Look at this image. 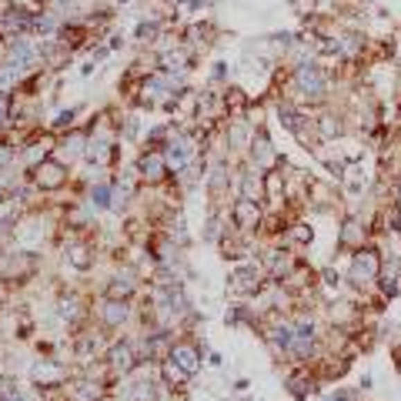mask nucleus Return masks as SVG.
<instances>
[{"mask_svg": "<svg viewBox=\"0 0 401 401\" xmlns=\"http://www.w3.org/2000/svg\"><path fill=\"white\" fill-rule=\"evenodd\" d=\"M294 87H298L301 97H308V100H325L328 77L318 64H301V67L294 71Z\"/></svg>", "mask_w": 401, "mask_h": 401, "instance_id": "f257e3e1", "label": "nucleus"}, {"mask_svg": "<svg viewBox=\"0 0 401 401\" xmlns=\"http://www.w3.org/2000/svg\"><path fill=\"white\" fill-rule=\"evenodd\" d=\"M34 184L40 191H57V188L67 184V168L60 161H40L34 168Z\"/></svg>", "mask_w": 401, "mask_h": 401, "instance_id": "f03ea898", "label": "nucleus"}, {"mask_svg": "<svg viewBox=\"0 0 401 401\" xmlns=\"http://www.w3.org/2000/svg\"><path fill=\"white\" fill-rule=\"evenodd\" d=\"M168 154L161 151H144L141 154V161H137V171H141V177L144 181H151V184H157V181H164L168 177Z\"/></svg>", "mask_w": 401, "mask_h": 401, "instance_id": "7ed1b4c3", "label": "nucleus"}, {"mask_svg": "<svg viewBox=\"0 0 401 401\" xmlns=\"http://www.w3.org/2000/svg\"><path fill=\"white\" fill-rule=\"evenodd\" d=\"M231 221H234V228H238V231H254V228H258V221H261V208H258V201H254V197H241V201H234V208H231Z\"/></svg>", "mask_w": 401, "mask_h": 401, "instance_id": "20e7f679", "label": "nucleus"}, {"mask_svg": "<svg viewBox=\"0 0 401 401\" xmlns=\"http://www.w3.org/2000/svg\"><path fill=\"white\" fill-rule=\"evenodd\" d=\"M378 271H382V261H378V254L375 251H362L355 254V265H351V278L362 285V281H371V278H378Z\"/></svg>", "mask_w": 401, "mask_h": 401, "instance_id": "39448f33", "label": "nucleus"}, {"mask_svg": "<svg viewBox=\"0 0 401 401\" xmlns=\"http://www.w3.org/2000/svg\"><path fill=\"white\" fill-rule=\"evenodd\" d=\"M171 362L184 371V375H194L197 368H201V348L191 341H181L171 348Z\"/></svg>", "mask_w": 401, "mask_h": 401, "instance_id": "423d86ee", "label": "nucleus"}, {"mask_svg": "<svg viewBox=\"0 0 401 401\" xmlns=\"http://www.w3.org/2000/svg\"><path fill=\"white\" fill-rule=\"evenodd\" d=\"M10 64L20 67V71L37 67V64H40V51L30 44V40H14V47H10Z\"/></svg>", "mask_w": 401, "mask_h": 401, "instance_id": "0eeeda50", "label": "nucleus"}, {"mask_svg": "<svg viewBox=\"0 0 401 401\" xmlns=\"http://www.w3.org/2000/svg\"><path fill=\"white\" fill-rule=\"evenodd\" d=\"M258 285H261V271L254 265H244L231 278V287H234V291H244V294H248V291H258Z\"/></svg>", "mask_w": 401, "mask_h": 401, "instance_id": "6e6552de", "label": "nucleus"}, {"mask_svg": "<svg viewBox=\"0 0 401 401\" xmlns=\"http://www.w3.org/2000/svg\"><path fill=\"white\" fill-rule=\"evenodd\" d=\"M34 382L40 384V388H51V384H60L64 382V368H57V364H51V362H40L34 364Z\"/></svg>", "mask_w": 401, "mask_h": 401, "instance_id": "1a4fd4ad", "label": "nucleus"}, {"mask_svg": "<svg viewBox=\"0 0 401 401\" xmlns=\"http://www.w3.org/2000/svg\"><path fill=\"white\" fill-rule=\"evenodd\" d=\"M251 148H254V164H258V168H267V164H274V161H278V154L271 151V141H267L265 134H258V141H254V144H251Z\"/></svg>", "mask_w": 401, "mask_h": 401, "instance_id": "9d476101", "label": "nucleus"}, {"mask_svg": "<svg viewBox=\"0 0 401 401\" xmlns=\"http://www.w3.org/2000/svg\"><path fill=\"white\" fill-rule=\"evenodd\" d=\"M111 364H114L117 371H131L134 368V348L127 341L117 344V348H111Z\"/></svg>", "mask_w": 401, "mask_h": 401, "instance_id": "9b49d317", "label": "nucleus"}, {"mask_svg": "<svg viewBox=\"0 0 401 401\" xmlns=\"http://www.w3.org/2000/svg\"><path fill=\"white\" fill-rule=\"evenodd\" d=\"M114 144H111V141H94V144H91V151H87V157H91V161H94V164H111V161H114Z\"/></svg>", "mask_w": 401, "mask_h": 401, "instance_id": "f8f14e48", "label": "nucleus"}, {"mask_svg": "<svg viewBox=\"0 0 401 401\" xmlns=\"http://www.w3.org/2000/svg\"><path fill=\"white\" fill-rule=\"evenodd\" d=\"M104 321H107L111 328H117L121 321H127V305H124V301H114V298H111V305L104 308Z\"/></svg>", "mask_w": 401, "mask_h": 401, "instance_id": "ddd939ff", "label": "nucleus"}, {"mask_svg": "<svg viewBox=\"0 0 401 401\" xmlns=\"http://www.w3.org/2000/svg\"><path fill=\"white\" fill-rule=\"evenodd\" d=\"M157 34H161V24H157V20H141V24H137V30H134V37L141 40V44L157 40Z\"/></svg>", "mask_w": 401, "mask_h": 401, "instance_id": "4468645a", "label": "nucleus"}, {"mask_svg": "<svg viewBox=\"0 0 401 401\" xmlns=\"http://www.w3.org/2000/svg\"><path fill=\"white\" fill-rule=\"evenodd\" d=\"M107 294H111V298H131L134 294V281H131V274H124V278H114V281H111V287H107Z\"/></svg>", "mask_w": 401, "mask_h": 401, "instance_id": "2eb2a0df", "label": "nucleus"}, {"mask_svg": "<svg viewBox=\"0 0 401 401\" xmlns=\"http://www.w3.org/2000/svg\"><path fill=\"white\" fill-rule=\"evenodd\" d=\"M20 80V67L14 64H3L0 67V94H7V91H14V84Z\"/></svg>", "mask_w": 401, "mask_h": 401, "instance_id": "dca6fc26", "label": "nucleus"}, {"mask_svg": "<svg viewBox=\"0 0 401 401\" xmlns=\"http://www.w3.org/2000/svg\"><path fill=\"white\" fill-rule=\"evenodd\" d=\"M161 64H164V71H184V64H188V57L181 54V51H164L161 54Z\"/></svg>", "mask_w": 401, "mask_h": 401, "instance_id": "f3484780", "label": "nucleus"}, {"mask_svg": "<svg viewBox=\"0 0 401 401\" xmlns=\"http://www.w3.org/2000/svg\"><path fill=\"white\" fill-rule=\"evenodd\" d=\"M71 265L80 267V271L91 267V251L84 248V244H74V248H71Z\"/></svg>", "mask_w": 401, "mask_h": 401, "instance_id": "a211bd4d", "label": "nucleus"}, {"mask_svg": "<svg viewBox=\"0 0 401 401\" xmlns=\"http://www.w3.org/2000/svg\"><path fill=\"white\" fill-rule=\"evenodd\" d=\"M91 201H94V208H107V204H111V188H107V184H97L94 191H91Z\"/></svg>", "mask_w": 401, "mask_h": 401, "instance_id": "6ab92c4d", "label": "nucleus"}, {"mask_svg": "<svg viewBox=\"0 0 401 401\" xmlns=\"http://www.w3.org/2000/svg\"><path fill=\"white\" fill-rule=\"evenodd\" d=\"M80 144H84V134H71V137L64 141V151H67V157H77V154H80Z\"/></svg>", "mask_w": 401, "mask_h": 401, "instance_id": "aec40b11", "label": "nucleus"}, {"mask_svg": "<svg viewBox=\"0 0 401 401\" xmlns=\"http://www.w3.org/2000/svg\"><path fill=\"white\" fill-rule=\"evenodd\" d=\"M338 134H341V124L335 117H325L321 121V137H338Z\"/></svg>", "mask_w": 401, "mask_h": 401, "instance_id": "412c9836", "label": "nucleus"}, {"mask_svg": "<svg viewBox=\"0 0 401 401\" xmlns=\"http://www.w3.org/2000/svg\"><path fill=\"white\" fill-rule=\"evenodd\" d=\"M358 224H355V221H348V224H344V231H341V241L344 244H358Z\"/></svg>", "mask_w": 401, "mask_h": 401, "instance_id": "4be33fe9", "label": "nucleus"}, {"mask_svg": "<svg viewBox=\"0 0 401 401\" xmlns=\"http://www.w3.org/2000/svg\"><path fill=\"white\" fill-rule=\"evenodd\" d=\"M74 117H77L74 107H71V111H60L57 121H54V127H57V131H64V127H71V124H74Z\"/></svg>", "mask_w": 401, "mask_h": 401, "instance_id": "5701e85b", "label": "nucleus"}, {"mask_svg": "<svg viewBox=\"0 0 401 401\" xmlns=\"http://www.w3.org/2000/svg\"><path fill=\"white\" fill-rule=\"evenodd\" d=\"M0 124H7V94H0Z\"/></svg>", "mask_w": 401, "mask_h": 401, "instance_id": "b1692460", "label": "nucleus"}, {"mask_svg": "<svg viewBox=\"0 0 401 401\" xmlns=\"http://www.w3.org/2000/svg\"><path fill=\"white\" fill-rule=\"evenodd\" d=\"M7 161H10V148H3V144H0V168H3Z\"/></svg>", "mask_w": 401, "mask_h": 401, "instance_id": "393cba45", "label": "nucleus"}, {"mask_svg": "<svg viewBox=\"0 0 401 401\" xmlns=\"http://www.w3.org/2000/svg\"><path fill=\"white\" fill-rule=\"evenodd\" d=\"M0 401H27V398H24V395H17V391H10V395H3Z\"/></svg>", "mask_w": 401, "mask_h": 401, "instance_id": "a878e982", "label": "nucleus"}]
</instances>
